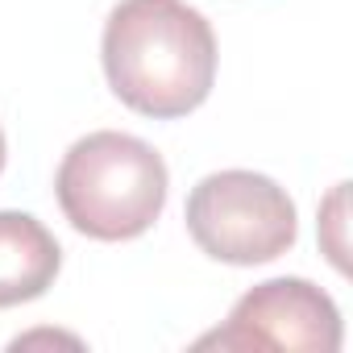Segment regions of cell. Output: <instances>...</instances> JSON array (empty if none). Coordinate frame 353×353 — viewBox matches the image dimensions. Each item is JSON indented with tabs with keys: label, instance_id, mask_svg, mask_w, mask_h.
<instances>
[{
	"label": "cell",
	"instance_id": "1",
	"mask_svg": "<svg viewBox=\"0 0 353 353\" xmlns=\"http://www.w3.org/2000/svg\"><path fill=\"white\" fill-rule=\"evenodd\" d=\"M100 59L117 100L154 121L196 112L216 83V34L183 0H121Z\"/></svg>",
	"mask_w": 353,
	"mask_h": 353
},
{
	"label": "cell",
	"instance_id": "2",
	"mask_svg": "<svg viewBox=\"0 0 353 353\" xmlns=\"http://www.w3.org/2000/svg\"><path fill=\"white\" fill-rule=\"evenodd\" d=\"M54 196L75 233L96 241H133L162 216L166 162L150 141L100 129L63 154Z\"/></svg>",
	"mask_w": 353,
	"mask_h": 353
},
{
	"label": "cell",
	"instance_id": "3",
	"mask_svg": "<svg viewBox=\"0 0 353 353\" xmlns=\"http://www.w3.org/2000/svg\"><path fill=\"white\" fill-rule=\"evenodd\" d=\"M192 241L229 266H262L295 245L299 221L291 196L258 170H216L188 196Z\"/></svg>",
	"mask_w": 353,
	"mask_h": 353
},
{
	"label": "cell",
	"instance_id": "4",
	"mask_svg": "<svg viewBox=\"0 0 353 353\" xmlns=\"http://www.w3.org/2000/svg\"><path fill=\"white\" fill-rule=\"evenodd\" d=\"M303 349L336 353L341 349V312L307 279H270L245 291L225 328L200 336V349Z\"/></svg>",
	"mask_w": 353,
	"mask_h": 353
},
{
	"label": "cell",
	"instance_id": "5",
	"mask_svg": "<svg viewBox=\"0 0 353 353\" xmlns=\"http://www.w3.org/2000/svg\"><path fill=\"white\" fill-rule=\"evenodd\" d=\"M63 250L30 212H0V307H17L54 287Z\"/></svg>",
	"mask_w": 353,
	"mask_h": 353
},
{
	"label": "cell",
	"instance_id": "6",
	"mask_svg": "<svg viewBox=\"0 0 353 353\" xmlns=\"http://www.w3.org/2000/svg\"><path fill=\"white\" fill-rule=\"evenodd\" d=\"M0 170H5V133H0Z\"/></svg>",
	"mask_w": 353,
	"mask_h": 353
}]
</instances>
